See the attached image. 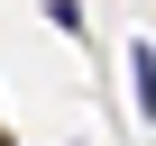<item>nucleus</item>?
I'll list each match as a JSON object with an SVG mask.
<instances>
[{"mask_svg": "<svg viewBox=\"0 0 156 146\" xmlns=\"http://www.w3.org/2000/svg\"><path fill=\"white\" fill-rule=\"evenodd\" d=\"M129 91H138V119L156 128V46H129Z\"/></svg>", "mask_w": 156, "mask_h": 146, "instance_id": "obj_1", "label": "nucleus"}]
</instances>
